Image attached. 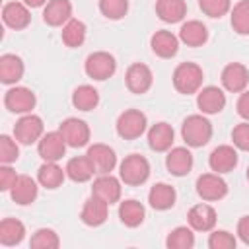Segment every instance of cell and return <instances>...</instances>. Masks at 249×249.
Returning <instances> with one entry per match:
<instances>
[{"instance_id": "1", "label": "cell", "mask_w": 249, "mask_h": 249, "mask_svg": "<svg viewBox=\"0 0 249 249\" xmlns=\"http://www.w3.org/2000/svg\"><path fill=\"white\" fill-rule=\"evenodd\" d=\"M181 136L189 148H202L212 138V124L204 115H189L183 121Z\"/></svg>"}, {"instance_id": "2", "label": "cell", "mask_w": 249, "mask_h": 249, "mask_svg": "<svg viewBox=\"0 0 249 249\" xmlns=\"http://www.w3.org/2000/svg\"><path fill=\"white\" fill-rule=\"evenodd\" d=\"M202 80H204V72L195 62H181L173 70V86L183 95L198 93V89L202 88Z\"/></svg>"}, {"instance_id": "3", "label": "cell", "mask_w": 249, "mask_h": 249, "mask_svg": "<svg viewBox=\"0 0 249 249\" xmlns=\"http://www.w3.org/2000/svg\"><path fill=\"white\" fill-rule=\"evenodd\" d=\"M119 177L124 185L138 187V185L146 183L150 177V161L140 154H130L121 161Z\"/></svg>"}, {"instance_id": "4", "label": "cell", "mask_w": 249, "mask_h": 249, "mask_svg": "<svg viewBox=\"0 0 249 249\" xmlns=\"http://www.w3.org/2000/svg\"><path fill=\"white\" fill-rule=\"evenodd\" d=\"M84 70L89 78L103 82L107 78H111L117 70V60L111 53L107 51H95L91 54H88L86 62H84Z\"/></svg>"}, {"instance_id": "5", "label": "cell", "mask_w": 249, "mask_h": 249, "mask_svg": "<svg viewBox=\"0 0 249 249\" xmlns=\"http://www.w3.org/2000/svg\"><path fill=\"white\" fill-rule=\"evenodd\" d=\"M146 115L138 109H126L119 115L117 119V134L124 140H134V138H140L144 132H146Z\"/></svg>"}, {"instance_id": "6", "label": "cell", "mask_w": 249, "mask_h": 249, "mask_svg": "<svg viewBox=\"0 0 249 249\" xmlns=\"http://www.w3.org/2000/svg\"><path fill=\"white\" fill-rule=\"evenodd\" d=\"M43 119L39 115H33V113H25L18 119L16 126H14V138L19 142V144H35L41 140L43 136Z\"/></svg>"}, {"instance_id": "7", "label": "cell", "mask_w": 249, "mask_h": 249, "mask_svg": "<svg viewBox=\"0 0 249 249\" xmlns=\"http://www.w3.org/2000/svg\"><path fill=\"white\" fill-rule=\"evenodd\" d=\"M35 103H37L35 93L29 88H23V86H14L4 95L6 109L12 111V113H18V115L31 113V109H35Z\"/></svg>"}, {"instance_id": "8", "label": "cell", "mask_w": 249, "mask_h": 249, "mask_svg": "<svg viewBox=\"0 0 249 249\" xmlns=\"http://www.w3.org/2000/svg\"><path fill=\"white\" fill-rule=\"evenodd\" d=\"M196 195L202 200L214 202L228 195V183L220 177V173H202L196 179Z\"/></svg>"}, {"instance_id": "9", "label": "cell", "mask_w": 249, "mask_h": 249, "mask_svg": "<svg viewBox=\"0 0 249 249\" xmlns=\"http://www.w3.org/2000/svg\"><path fill=\"white\" fill-rule=\"evenodd\" d=\"M58 130H60V134L64 136V140L70 148H84L89 142V126L82 119L68 117L60 123Z\"/></svg>"}, {"instance_id": "10", "label": "cell", "mask_w": 249, "mask_h": 249, "mask_svg": "<svg viewBox=\"0 0 249 249\" xmlns=\"http://www.w3.org/2000/svg\"><path fill=\"white\" fill-rule=\"evenodd\" d=\"M66 146L68 144L60 130H54L41 136V140L37 142V152L43 158V161H58L66 154Z\"/></svg>"}, {"instance_id": "11", "label": "cell", "mask_w": 249, "mask_h": 249, "mask_svg": "<svg viewBox=\"0 0 249 249\" xmlns=\"http://www.w3.org/2000/svg\"><path fill=\"white\" fill-rule=\"evenodd\" d=\"M124 82H126V88L136 93V95H142L146 93L150 88H152V82H154V74L152 70L142 64V62H134L128 66L126 74H124Z\"/></svg>"}, {"instance_id": "12", "label": "cell", "mask_w": 249, "mask_h": 249, "mask_svg": "<svg viewBox=\"0 0 249 249\" xmlns=\"http://www.w3.org/2000/svg\"><path fill=\"white\" fill-rule=\"evenodd\" d=\"M249 84V70L245 64L241 62H230L224 70H222V86L231 91V93H241L245 91Z\"/></svg>"}, {"instance_id": "13", "label": "cell", "mask_w": 249, "mask_h": 249, "mask_svg": "<svg viewBox=\"0 0 249 249\" xmlns=\"http://www.w3.org/2000/svg\"><path fill=\"white\" fill-rule=\"evenodd\" d=\"M88 158L91 160L93 167H95V173L97 175H105V173H111L117 165V154L111 146L107 144H91L88 148Z\"/></svg>"}, {"instance_id": "14", "label": "cell", "mask_w": 249, "mask_h": 249, "mask_svg": "<svg viewBox=\"0 0 249 249\" xmlns=\"http://www.w3.org/2000/svg\"><path fill=\"white\" fill-rule=\"evenodd\" d=\"M196 105L202 115H216L226 107V93L216 86H206L198 89Z\"/></svg>"}, {"instance_id": "15", "label": "cell", "mask_w": 249, "mask_h": 249, "mask_svg": "<svg viewBox=\"0 0 249 249\" xmlns=\"http://www.w3.org/2000/svg\"><path fill=\"white\" fill-rule=\"evenodd\" d=\"M208 165L214 173H230L235 169L237 165V152L233 146H228V144H222L218 148H214L208 156Z\"/></svg>"}, {"instance_id": "16", "label": "cell", "mask_w": 249, "mask_h": 249, "mask_svg": "<svg viewBox=\"0 0 249 249\" xmlns=\"http://www.w3.org/2000/svg\"><path fill=\"white\" fill-rule=\"evenodd\" d=\"M91 195L105 200L107 204H115L121 198V181L111 173L99 175L91 185Z\"/></svg>"}, {"instance_id": "17", "label": "cell", "mask_w": 249, "mask_h": 249, "mask_svg": "<svg viewBox=\"0 0 249 249\" xmlns=\"http://www.w3.org/2000/svg\"><path fill=\"white\" fill-rule=\"evenodd\" d=\"M165 167L175 177L187 175L193 169V154H191V150L183 148V146L169 148V152L165 156Z\"/></svg>"}, {"instance_id": "18", "label": "cell", "mask_w": 249, "mask_h": 249, "mask_svg": "<svg viewBox=\"0 0 249 249\" xmlns=\"http://www.w3.org/2000/svg\"><path fill=\"white\" fill-rule=\"evenodd\" d=\"M72 19L70 0H49L43 10V21L51 27H60Z\"/></svg>"}, {"instance_id": "19", "label": "cell", "mask_w": 249, "mask_h": 249, "mask_svg": "<svg viewBox=\"0 0 249 249\" xmlns=\"http://www.w3.org/2000/svg\"><path fill=\"white\" fill-rule=\"evenodd\" d=\"M107 212H109V204L97 196H89L84 206H82V212H80V220L86 224V226H91V228H97L101 224H105L107 220Z\"/></svg>"}, {"instance_id": "20", "label": "cell", "mask_w": 249, "mask_h": 249, "mask_svg": "<svg viewBox=\"0 0 249 249\" xmlns=\"http://www.w3.org/2000/svg\"><path fill=\"white\" fill-rule=\"evenodd\" d=\"M187 220L195 231H212V228L216 226V210L210 204L200 202L189 210Z\"/></svg>"}, {"instance_id": "21", "label": "cell", "mask_w": 249, "mask_h": 249, "mask_svg": "<svg viewBox=\"0 0 249 249\" xmlns=\"http://www.w3.org/2000/svg\"><path fill=\"white\" fill-rule=\"evenodd\" d=\"M2 19L8 27L19 31L25 29L31 21V14H29V6H25L23 2H8L2 8Z\"/></svg>"}, {"instance_id": "22", "label": "cell", "mask_w": 249, "mask_h": 249, "mask_svg": "<svg viewBox=\"0 0 249 249\" xmlns=\"http://www.w3.org/2000/svg\"><path fill=\"white\" fill-rule=\"evenodd\" d=\"M150 47L154 51V54H158L160 58H171L177 54L179 51V37L173 35L171 31L160 29L152 35L150 39Z\"/></svg>"}, {"instance_id": "23", "label": "cell", "mask_w": 249, "mask_h": 249, "mask_svg": "<svg viewBox=\"0 0 249 249\" xmlns=\"http://www.w3.org/2000/svg\"><path fill=\"white\" fill-rule=\"evenodd\" d=\"M39 181L31 179L29 175H18V181L14 183V187L10 189V196L16 204H21V206H27L31 204L35 198H37V187Z\"/></svg>"}, {"instance_id": "24", "label": "cell", "mask_w": 249, "mask_h": 249, "mask_svg": "<svg viewBox=\"0 0 249 249\" xmlns=\"http://www.w3.org/2000/svg\"><path fill=\"white\" fill-rule=\"evenodd\" d=\"M179 41L187 47H202L208 41V29L198 19H189L179 29Z\"/></svg>"}, {"instance_id": "25", "label": "cell", "mask_w": 249, "mask_h": 249, "mask_svg": "<svg viewBox=\"0 0 249 249\" xmlns=\"http://www.w3.org/2000/svg\"><path fill=\"white\" fill-rule=\"evenodd\" d=\"M173 138H175V132L167 123H156L148 130V146L154 152H167L173 144Z\"/></svg>"}, {"instance_id": "26", "label": "cell", "mask_w": 249, "mask_h": 249, "mask_svg": "<svg viewBox=\"0 0 249 249\" xmlns=\"http://www.w3.org/2000/svg\"><path fill=\"white\" fill-rule=\"evenodd\" d=\"M64 171H66V177L72 179L74 183H86V181H89L93 177L95 167H93L91 160L86 154V156H76V158L68 160Z\"/></svg>"}, {"instance_id": "27", "label": "cell", "mask_w": 249, "mask_h": 249, "mask_svg": "<svg viewBox=\"0 0 249 249\" xmlns=\"http://www.w3.org/2000/svg\"><path fill=\"white\" fill-rule=\"evenodd\" d=\"M25 66L18 54H2L0 56V80L2 84H16L23 78Z\"/></svg>"}, {"instance_id": "28", "label": "cell", "mask_w": 249, "mask_h": 249, "mask_svg": "<svg viewBox=\"0 0 249 249\" xmlns=\"http://www.w3.org/2000/svg\"><path fill=\"white\" fill-rule=\"evenodd\" d=\"M177 193L167 183H156L148 193V202L154 210H169L175 204Z\"/></svg>"}, {"instance_id": "29", "label": "cell", "mask_w": 249, "mask_h": 249, "mask_svg": "<svg viewBox=\"0 0 249 249\" xmlns=\"http://www.w3.org/2000/svg\"><path fill=\"white\" fill-rule=\"evenodd\" d=\"M156 14L165 23H177L187 16V4L185 0H158Z\"/></svg>"}, {"instance_id": "30", "label": "cell", "mask_w": 249, "mask_h": 249, "mask_svg": "<svg viewBox=\"0 0 249 249\" xmlns=\"http://www.w3.org/2000/svg\"><path fill=\"white\" fill-rule=\"evenodd\" d=\"M25 237V226L23 222L16 220V218H4L0 222V243L6 247L12 245H19Z\"/></svg>"}, {"instance_id": "31", "label": "cell", "mask_w": 249, "mask_h": 249, "mask_svg": "<svg viewBox=\"0 0 249 249\" xmlns=\"http://www.w3.org/2000/svg\"><path fill=\"white\" fill-rule=\"evenodd\" d=\"M64 177L66 171H62V167L56 161H45L37 171V181L45 189H58L64 183Z\"/></svg>"}, {"instance_id": "32", "label": "cell", "mask_w": 249, "mask_h": 249, "mask_svg": "<svg viewBox=\"0 0 249 249\" xmlns=\"http://www.w3.org/2000/svg\"><path fill=\"white\" fill-rule=\"evenodd\" d=\"M144 216H146V210H144L142 202H138L134 198L123 200L119 206V218L126 228H138L144 222Z\"/></svg>"}, {"instance_id": "33", "label": "cell", "mask_w": 249, "mask_h": 249, "mask_svg": "<svg viewBox=\"0 0 249 249\" xmlns=\"http://www.w3.org/2000/svg\"><path fill=\"white\" fill-rule=\"evenodd\" d=\"M97 103H99V91L89 84L78 86L72 93V105L80 111H91L97 107Z\"/></svg>"}, {"instance_id": "34", "label": "cell", "mask_w": 249, "mask_h": 249, "mask_svg": "<svg viewBox=\"0 0 249 249\" xmlns=\"http://www.w3.org/2000/svg\"><path fill=\"white\" fill-rule=\"evenodd\" d=\"M60 37H62V43L70 49H76V47L84 45V41H86V23L72 18L68 23L62 25Z\"/></svg>"}, {"instance_id": "35", "label": "cell", "mask_w": 249, "mask_h": 249, "mask_svg": "<svg viewBox=\"0 0 249 249\" xmlns=\"http://www.w3.org/2000/svg\"><path fill=\"white\" fill-rule=\"evenodd\" d=\"M165 245H167L169 249H193V245H195L193 228L179 226V228L171 230L169 235L165 237Z\"/></svg>"}, {"instance_id": "36", "label": "cell", "mask_w": 249, "mask_h": 249, "mask_svg": "<svg viewBox=\"0 0 249 249\" xmlns=\"http://www.w3.org/2000/svg\"><path fill=\"white\" fill-rule=\"evenodd\" d=\"M231 27L237 35H249V0H239L231 8Z\"/></svg>"}, {"instance_id": "37", "label": "cell", "mask_w": 249, "mask_h": 249, "mask_svg": "<svg viewBox=\"0 0 249 249\" xmlns=\"http://www.w3.org/2000/svg\"><path fill=\"white\" fill-rule=\"evenodd\" d=\"M58 245H60V239L56 231L51 228H39L29 239V247L33 249H56Z\"/></svg>"}, {"instance_id": "38", "label": "cell", "mask_w": 249, "mask_h": 249, "mask_svg": "<svg viewBox=\"0 0 249 249\" xmlns=\"http://www.w3.org/2000/svg\"><path fill=\"white\" fill-rule=\"evenodd\" d=\"M99 12L107 19H123L128 12V0H99Z\"/></svg>"}, {"instance_id": "39", "label": "cell", "mask_w": 249, "mask_h": 249, "mask_svg": "<svg viewBox=\"0 0 249 249\" xmlns=\"http://www.w3.org/2000/svg\"><path fill=\"white\" fill-rule=\"evenodd\" d=\"M19 158V148H18V140L10 138L8 134L0 136V161L10 165Z\"/></svg>"}, {"instance_id": "40", "label": "cell", "mask_w": 249, "mask_h": 249, "mask_svg": "<svg viewBox=\"0 0 249 249\" xmlns=\"http://www.w3.org/2000/svg\"><path fill=\"white\" fill-rule=\"evenodd\" d=\"M198 6L208 18H222L231 10V0H198Z\"/></svg>"}, {"instance_id": "41", "label": "cell", "mask_w": 249, "mask_h": 249, "mask_svg": "<svg viewBox=\"0 0 249 249\" xmlns=\"http://www.w3.org/2000/svg\"><path fill=\"white\" fill-rule=\"evenodd\" d=\"M237 245V239L233 233L226 230H214L208 237V247L210 249H233Z\"/></svg>"}, {"instance_id": "42", "label": "cell", "mask_w": 249, "mask_h": 249, "mask_svg": "<svg viewBox=\"0 0 249 249\" xmlns=\"http://www.w3.org/2000/svg\"><path fill=\"white\" fill-rule=\"evenodd\" d=\"M231 140H233V146L235 148H239L243 152H249V121L239 123V124L233 126Z\"/></svg>"}, {"instance_id": "43", "label": "cell", "mask_w": 249, "mask_h": 249, "mask_svg": "<svg viewBox=\"0 0 249 249\" xmlns=\"http://www.w3.org/2000/svg\"><path fill=\"white\" fill-rule=\"evenodd\" d=\"M16 181H18V173L10 165L2 163V167H0V191H10Z\"/></svg>"}, {"instance_id": "44", "label": "cell", "mask_w": 249, "mask_h": 249, "mask_svg": "<svg viewBox=\"0 0 249 249\" xmlns=\"http://www.w3.org/2000/svg\"><path fill=\"white\" fill-rule=\"evenodd\" d=\"M235 109H237V115L245 121H249V91H241L237 103H235Z\"/></svg>"}, {"instance_id": "45", "label": "cell", "mask_w": 249, "mask_h": 249, "mask_svg": "<svg viewBox=\"0 0 249 249\" xmlns=\"http://www.w3.org/2000/svg\"><path fill=\"white\" fill-rule=\"evenodd\" d=\"M237 235H239V239L245 245H249V216H241L239 218V222H237Z\"/></svg>"}, {"instance_id": "46", "label": "cell", "mask_w": 249, "mask_h": 249, "mask_svg": "<svg viewBox=\"0 0 249 249\" xmlns=\"http://www.w3.org/2000/svg\"><path fill=\"white\" fill-rule=\"evenodd\" d=\"M23 4L29 6V8H41V6L47 4V0H23Z\"/></svg>"}, {"instance_id": "47", "label": "cell", "mask_w": 249, "mask_h": 249, "mask_svg": "<svg viewBox=\"0 0 249 249\" xmlns=\"http://www.w3.org/2000/svg\"><path fill=\"white\" fill-rule=\"evenodd\" d=\"M247 181H249V167H247Z\"/></svg>"}]
</instances>
